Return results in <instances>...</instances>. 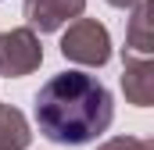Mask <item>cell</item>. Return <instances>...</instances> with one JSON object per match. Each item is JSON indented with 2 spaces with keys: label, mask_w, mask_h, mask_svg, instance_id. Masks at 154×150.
<instances>
[{
  "label": "cell",
  "mask_w": 154,
  "mask_h": 150,
  "mask_svg": "<svg viewBox=\"0 0 154 150\" xmlns=\"http://www.w3.org/2000/svg\"><path fill=\"white\" fill-rule=\"evenodd\" d=\"M43 64V46L32 29H7L0 32V75L4 79H22L32 75Z\"/></svg>",
  "instance_id": "obj_3"
},
{
  "label": "cell",
  "mask_w": 154,
  "mask_h": 150,
  "mask_svg": "<svg viewBox=\"0 0 154 150\" xmlns=\"http://www.w3.org/2000/svg\"><path fill=\"white\" fill-rule=\"evenodd\" d=\"M115 118L111 89L86 72H57L36 93V125L50 143L82 147L108 132Z\"/></svg>",
  "instance_id": "obj_1"
},
{
  "label": "cell",
  "mask_w": 154,
  "mask_h": 150,
  "mask_svg": "<svg viewBox=\"0 0 154 150\" xmlns=\"http://www.w3.org/2000/svg\"><path fill=\"white\" fill-rule=\"evenodd\" d=\"M154 4L151 0H136L133 4V18L125 29V50L129 57H151L154 54Z\"/></svg>",
  "instance_id": "obj_6"
},
{
  "label": "cell",
  "mask_w": 154,
  "mask_h": 150,
  "mask_svg": "<svg viewBox=\"0 0 154 150\" xmlns=\"http://www.w3.org/2000/svg\"><path fill=\"white\" fill-rule=\"evenodd\" d=\"M25 29L32 32H57L65 22H75L86 11V0H25Z\"/></svg>",
  "instance_id": "obj_4"
},
{
  "label": "cell",
  "mask_w": 154,
  "mask_h": 150,
  "mask_svg": "<svg viewBox=\"0 0 154 150\" xmlns=\"http://www.w3.org/2000/svg\"><path fill=\"white\" fill-rule=\"evenodd\" d=\"M32 143L25 114L11 104H0V150H25Z\"/></svg>",
  "instance_id": "obj_7"
},
{
  "label": "cell",
  "mask_w": 154,
  "mask_h": 150,
  "mask_svg": "<svg viewBox=\"0 0 154 150\" xmlns=\"http://www.w3.org/2000/svg\"><path fill=\"white\" fill-rule=\"evenodd\" d=\"M97 150H154V140H143V136H115V140L100 143Z\"/></svg>",
  "instance_id": "obj_8"
},
{
  "label": "cell",
  "mask_w": 154,
  "mask_h": 150,
  "mask_svg": "<svg viewBox=\"0 0 154 150\" xmlns=\"http://www.w3.org/2000/svg\"><path fill=\"white\" fill-rule=\"evenodd\" d=\"M108 4H111V7H133L136 0H108Z\"/></svg>",
  "instance_id": "obj_9"
},
{
  "label": "cell",
  "mask_w": 154,
  "mask_h": 150,
  "mask_svg": "<svg viewBox=\"0 0 154 150\" xmlns=\"http://www.w3.org/2000/svg\"><path fill=\"white\" fill-rule=\"evenodd\" d=\"M125 68H122V93L129 104L136 107H151L154 104V64L147 57H129L122 54Z\"/></svg>",
  "instance_id": "obj_5"
},
{
  "label": "cell",
  "mask_w": 154,
  "mask_h": 150,
  "mask_svg": "<svg viewBox=\"0 0 154 150\" xmlns=\"http://www.w3.org/2000/svg\"><path fill=\"white\" fill-rule=\"evenodd\" d=\"M61 57L72 64L86 68H104L111 61V36L97 18H75L68 22L65 36H61Z\"/></svg>",
  "instance_id": "obj_2"
}]
</instances>
